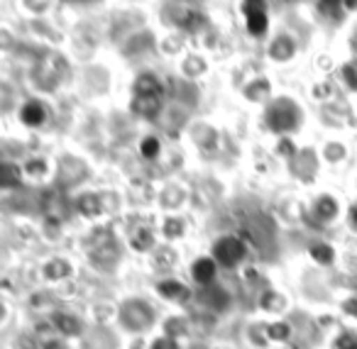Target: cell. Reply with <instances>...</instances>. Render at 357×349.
Returning <instances> with one entry per match:
<instances>
[{
	"instance_id": "obj_21",
	"label": "cell",
	"mask_w": 357,
	"mask_h": 349,
	"mask_svg": "<svg viewBox=\"0 0 357 349\" xmlns=\"http://www.w3.org/2000/svg\"><path fill=\"white\" fill-rule=\"evenodd\" d=\"M350 222H352V225L357 227V205H355V208H352V210H350Z\"/></svg>"
},
{
	"instance_id": "obj_13",
	"label": "cell",
	"mask_w": 357,
	"mask_h": 349,
	"mask_svg": "<svg viewBox=\"0 0 357 349\" xmlns=\"http://www.w3.org/2000/svg\"><path fill=\"white\" fill-rule=\"evenodd\" d=\"M79 208H81V212H86V215H96V212L100 210V203L96 196H84L79 203Z\"/></svg>"
},
{
	"instance_id": "obj_11",
	"label": "cell",
	"mask_w": 357,
	"mask_h": 349,
	"mask_svg": "<svg viewBox=\"0 0 357 349\" xmlns=\"http://www.w3.org/2000/svg\"><path fill=\"white\" fill-rule=\"evenodd\" d=\"M311 256L316 261H321V264H328V261H333V249L328 245H313Z\"/></svg>"
},
{
	"instance_id": "obj_7",
	"label": "cell",
	"mask_w": 357,
	"mask_h": 349,
	"mask_svg": "<svg viewBox=\"0 0 357 349\" xmlns=\"http://www.w3.org/2000/svg\"><path fill=\"white\" fill-rule=\"evenodd\" d=\"M215 264L218 261L211 259V256H204V259L194 261V269H191V274H194V279L199 281V284H211L215 276Z\"/></svg>"
},
{
	"instance_id": "obj_1",
	"label": "cell",
	"mask_w": 357,
	"mask_h": 349,
	"mask_svg": "<svg viewBox=\"0 0 357 349\" xmlns=\"http://www.w3.org/2000/svg\"><path fill=\"white\" fill-rule=\"evenodd\" d=\"M245 254H248V247H245V242L235 235L220 237V240L213 245V259L218 261L220 266H228V269L230 266H238L240 261L245 259Z\"/></svg>"
},
{
	"instance_id": "obj_17",
	"label": "cell",
	"mask_w": 357,
	"mask_h": 349,
	"mask_svg": "<svg viewBox=\"0 0 357 349\" xmlns=\"http://www.w3.org/2000/svg\"><path fill=\"white\" fill-rule=\"evenodd\" d=\"M132 245H135V249H147V247L152 245V237H149V232H139V237H135Z\"/></svg>"
},
{
	"instance_id": "obj_14",
	"label": "cell",
	"mask_w": 357,
	"mask_h": 349,
	"mask_svg": "<svg viewBox=\"0 0 357 349\" xmlns=\"http://www.w3.org/2000/svg\"><path fill=\"white\" fill-rule=\"evenodd\" d=\"M139 149H142V157L154 159V157L159 154V142H157V137H147L142 144H139Z\"/></svg>"
},
{
	"instance_id": "obj_6",
	"label": "cell",
	"mask_w": 357,
	"mask_h": 349,
	"mask_svg": "<svg viewBox=\"0 0 357 349\" xmlns=\"http://www.w3.org/2000/svg\"><path fill=\"white\" fill-rule=\"evenodd\" d=\"M20 118L25 125H30V127H37V125H42L47 120V110L42 103H35V100H30V103L22 105L20 110Z\"/></svg>"
},
{
	"instance_id": "obj_22",
	"label": "cell",
	"mask_w": 357,
	"mask_h": 349,
	"mask_svg": "<svg viewBox=\"0 0 357 349\" xmlns=\"http://www.w3.org/2000/svg\"><path fill=\"white\" fill-rule=\"evenodd\" d=\"M250 3H262V0H250Z\"/></svg>"
},
{
	"instance_id": "obj_8",
	"label": "cell",
	"mask_w": 357,
	"mask_h": 349,
	"mask_svg": "<svg viewBox=\"0 0 357 349\" xmlns=\"http://www.w3.org/2000/svg\"><path fill=\"white\" fill-rule=\"evenodd\" d=\"M159 293L164 295V298H186V288L178 281H164V284H159Z\"/></svg>"
},
{
	"instance_id": "obj_19",
	"label": "cell",
	"mask_w": 357,
	"mask_h": 349,
	"mask_svg": "<svg viewBox=\"0 0 357 349\" xmlns=\"http://www.w3.org/2000/svg\"><path fill=\"white\" fill-rule=\"evenodd\" d=\"M154 349H172L169 347V339H159V342H154Z\"/></svg>"
},
{
	"instance_id": "obj_2",
	"label": "cell",
	"mask_w": 357,
	"mask_h": 349,
	"mask_svg": "<svg viewBox=\"0 0 357 349\" xmlns=\"http://www.w3.org/2000/svg\"><path fill=\"white\" fill-rule=\"evenodd\" d=\"M267 120H269V127L272 130L287 132V130H291L294 125H296V110L289 108V105H284V103H277L269 108Z\"/></svg>"
},
{
	"instance_id": "obj_20",
	"label": "cell",
	"mask_w": 357,
	"mask_h": 349,
	"mask_svg": "<svg viewBox=\"0 0 357 349\" xmlns=\"http://www.w3.org/2000/svg\"><path fill=\"white\" fill-rule=\"evenodd\" d=\"M42 349H64V347H61L59 342H45L42 344Z\"/></svg>"
},
{
	"instance_id": "obj_3",
	"label": "cell",
	"mask_w": 357,
	"mask_h": 349,
	"mask_svg": "<svg viewBox=\"0 0 357 349\" xmlns=\"http://www.w3.org/2000/svg\"><path fill=\"white\" fill-rule=\"evenodd\" d=\"M245 15H248V30L250 35H264L267 32V13L262 10L259 3H250L245 6Z\"/></svg>"
},
{
	"instance_id": "obj_5",
	"label": "cell",
	"mask_w": 357,
	"mask_h": 349,
	"mask_svg": "<svg viewBox=\"0 0 357 349\" xmlns=\"http://www.w3.org/2000/svg\"><path fill=\"white\" fill-rule=\"evenodd\" d=\"M135 95H159L164 98V84L154 74H139L135 81Z\"/></svg>"
},
{
	"instance_id": "obj_9",
	"label": "cell",
	"mask_w": 357,
	"mask_h": 349,
	"mask_svg": "<svg viewBox=\"0 0 357 349\" xmlns=\"http://www.w3.org/2000/svg\"><path fill=\"white\" fill-rule=\"evenodd\" d=\"M54 323L64 334H79L81 329V323L76 318H71V315H54Z\"/></svg>"
},
{
	"instance_id": "obj_18",
	"label": "cell",
	"mask_w": 357,
	"mask_h": 349,
	"mask_svg": "<svg viewBox=\"0 0 357 349\" xmlns=\"http://www.w3.org/2000/svg\"><path fill=\"white\" fill-rule=\"evenodd\" d=\"M287 334H289V327L284 323L272 325V327H269V337H274V339H284Z\"/></svg>"
},
{
	"instance_id": "obj_16",
	"label": "cell",
	"mask_w": 357,
	"mask_h": 349,
	"mask_svg": "<svg viewBox=\"0 0 357 349\" xmlns=\"http://www.w3.org/2000/svg\"><path fill=\"white\" fill-rule=\"evenodd\" d=\"M6 186H15V183H20V171H17L13 164H6Z\"/></svg>"
},
{
	"instance_id": "obj_10",
	"label": "cell",
	"mask_w": 357,
	"mask_h": 349,
	"mask_svg": "<svg viewBox=\"0 0 357 349\" xmlns=\"http://www.w3.org/2000/svg\"><path fill=\"white\" fill-rule=\"evenodd\" d=\"M269 54L274 56V59H289V56L294 54V45L289 40H277L272 45V49H269Z\"/></svg>"
},
{
	"instance_id": "obj_12",
	"label": "cell",
	"mask_w": 357,
	"mask_h": 349,
	"mask_svg": "<svg viewBox=\"0 0 357 349\" xmlns=\"http://www.w3.org/2000/svg\"><path fill=\"white\" fill-rule=\"evenodd\" d=\"M316 212L323 217V220H331V217L335 215V201H331V198H321V201H318Z\"/></svg>"
},
{
	"instance_id": "obj_15",
	"label": "cell",
	"mask_w": 357,
	"mask_h": 349,
	"mask_svg": "<svg viewBox=\"0 0 357 349\" xmlns=\"http://www.w3.org/2000/svg\"><path fill=\"white\" fill-rule=\"evenodd\" d=\"M342 76H345V81L352 86V88L357 91V61H350V64H345V69H342Z\"/></svg>"
},
{
	"instance_id": "obj_4",
	"label": "cell",
	"mask_w": 357,
	"mask_h": 349,
	"mask_svg": "<svg viewBox=\"0 0 357 349\" xmlns=\"http://www.w3.org/2000/svg\"><path fill=\"white\" fill-rule=\"evenodd\" d=\"M162 110V98L159 95H135L132 98V113L142 118H154Z\"/></svg>"
}]
</instances>
